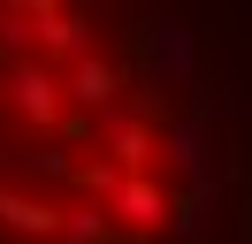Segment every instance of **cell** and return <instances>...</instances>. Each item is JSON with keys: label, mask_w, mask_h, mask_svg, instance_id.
Here are the masks:
<instances>
[{"label": "cell", "mask_w": 252, "mask_h": 244, "mask_svg": "<svg viewBox=\"0 0 252 244\" xmlns=\"http://www.w3.org/2000/svg\"><path fill=\"white\" fill-rule=\"evenodd\" d=\"M8 107H16L23 122H38V130H54L62 107H69V84L46 69V61H16V69H8Z\"/></svg>", "instance_id": "6da1fadb"}, {"label": "cell", "mask_w": 252, "mask_h": 244, "mask_svg": "<svg viewBox=\"0 0 252 244\" xmlns=\"http://www.w3.org/2000/svg\"><path fill=\"white\" fill-rule=\"evenodd\" d=\"M62 84H69V107H84V115H115V99H123V69L107 54H84Z\"/></svg>", "instance_id": "7a4b0ae2"}, {"label": "cell", "mask_w": 252, "mask_h": 244, "mask_svg": "<svg viewBox=\"0 0 252 244\" xmlns=\"http://www.w3.org/2000/svg\"><path fill=\"white\" fill-rule=\"evenodd\" d=\"M62 221H69V206H54V198H38V191H8V183H0V229H16V237H54V244H62Z\"/></svg>", "instance_id": "3957f363"}, {"label": "cell", "mask_w": 252, "mask_h": 244, "mask_svg": "<svg viewBox=\"0 0 252 244\" xmlns=\"http://www.w3.org/2000/svg\"><path fill=\"white\" fill-rule=\"evenodd\" d=\"M107 214H115L123 229H160V221H168V191H160L153 176H123L115 198H107Z\"/></svg>", "instance_id": "277c9868"}, {"label": "cell", "mask_w": 252, "mask_h": 244, "mask_svg": "<svg viewBox=\"0 0 252 244\" xmlns=\"http://www.w3.org/2000/svg\"><path fill=\"white\" fill-rule=\"evenodd\" d=\"M31 38L46 46V54H69V69L92 54V46H84V15H77V8H54V0L31 8Z\"/></svg>", "instance_id": "5b68a950"}, {"label": "cell", "mask_w": 252, "mask_h": 244, "mask_svg": "<svg viewBox=\"0 0 252 244\" xmlns=\"http://www.w3.org/2000/svg\"><path fill=\"white\" fill-rule=\"evenodd\" d=\"M153 145H160V130H153L145 115H107V152H115V168H123V176H145Z\"/></svg>", "instance_id": "8992f818"}, {"label": "cell", "mask_w": 252, "mask_h": 244, "mask_svg": "<svg viewBox=\"0 0 252 244\" xmlns=\"http://www.w3.org/2000/svg\"><path fill=\"white\" fill-rule=\"evenodd\" d=\"M62 244H123V237H115V214L107 206H69Z\"/></svg>", "instance_id": "52a82bcc"}, {"label": "cell", "mask_w": 252, "mask_h": 244, "mask_svg": "<svg viewBox=\"0 0 252 244\" xmlns=\"http://www.w3.org/2000/svg\"><path fill=\"white\" fill-rule=\"evenodd\" d=\"M160 152H168V160L199 183V130H191V122H168V130H160Z\"/></svg>", "instance_id": "ba28073f"}, {"label": "cell", "mask_w": 252, "mask_h": 244, "mask_svg": "<svg viewBox=\"0 0 252 244\" xmlns=\"http://www.w3.org/2000/svg\"><path fill=\"white\" fill-rule=\"evenodd\" d=\"M38 176H77V160H69L62 145H46V152H38Z\"/></svg>", "instance_id": "9c48e42d"}]
</instances>
